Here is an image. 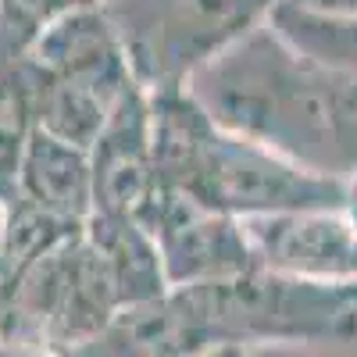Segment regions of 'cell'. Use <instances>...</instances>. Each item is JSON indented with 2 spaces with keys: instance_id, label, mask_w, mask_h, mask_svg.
Returning a JSON list of instances; mask_svg holds the SVG:
<instances>
[{
  "instance_id": "cell-1",
  "label": "cell",
  "mask_w": 357,
  "mask_h": 357,
  "mask_svg": "<svg viewBox=\"0 0 357 357\" xmlns=\"http://www.w3.org/2000/svg\"><path fill=\"white\" fill-rule=\"evenodd\" d=\"M211 122L240 139L347 178L357 172V75L325 68L261 22L186 86Z\"/></svg>"
},
{
  "instance_id": "cell-2",
  "label": "cell",
  "mask_w": 357,
  "mask_h": 357,
  "mask_svg": "<svg viewBox=\"0 0 357 357\" xmlns=\"http://www.w3.org/2000/svg\"><path fill=\"white\" fill-rule=\"evenodd\" d=\"M197 354L250 347H318L357 340V301L347 282H311L268 268L172 289Z\"/></svg>"
},
{
  "instance_id": "cell-3",
  "label": "cell",
  "mask_w": 357,
  "mask_h": 357,
  "mask_svg": "<svg viewBox=\"0 0 357 357\" xmlns=\"http://www.w3.org/2000/svg\"><path fill=\"white\" fill-rule=\"evenodd\" d=\"M279 0H104L129 72L143 93H175L250 29L268 22Z\"/></svg>"
},
{
  "instance_id": "cell-4",
  "label": "cell",
  "mask_w": 357,
  "mask_h": 357,
  "mask_svg": "<svg viewBox=\"0 0 357 357\" xmlns=\"http://www.w3.org/2000/svg\"><path fill=\"white\" fill-rule=\"evenodd\" d=\"M175 193H190L215 211L250 222L264 215L343 207L347 183L307 172L254 139H240L211 126Z\"/></svg>"
},
{
  "instance_id": "cell-5",
  "label": "cell",
  "mask_w": 357,
  "mask_h": 357,
  "mask_svg": "<svg viewBox=\"0 0 357 357\" xmlns=\"http://www.w3.org/2000/svg\"><path fill=\"white\" fill-rule=\"evenodd\" d=\"M143 225L158 243L168 289L225 282L257 268L243 222L190 193L161 190Z\"/></svg>"
},
{
  "instance_id": "cell-6",
  "label": "cell",
  "mask_w": 357,
  "mask_h": 357,
  "mask_svg": "<svg viewBox=\"0 0 357 357\" xmlns=\"http://www.w3.org/2000/svg\"><path fill=\"white\" fill-rule=\"evenodd\" d=\"M89 172H93V215L146 222L161 193L154 139H151V97L139 86L118 100L107 122L89 146Z\"/></svg>"
},
{
  "instance_id": "cell-7",
  "label": "cell",
  "mask_w": 357,
  "mask_h": 357,
  "mask_svg": "<svg viewBox=\"0 0 357 357\" xmlns=\"http://www.w3.org/2000/svg\"><path fill=\"white\" fill-rule=\"evenodd\" d=\"M261 268L311 282H357V232L343 207L243 222Z\"/></svg>"
},
{
  "instance_id": "cell-8",
  "label": "cell",
  "mask_w": 357,
  "mask_h": 357,
  "mask_svg": "<svg viewBox=\"0 0 357 357\" xmlns=\"http://www.w3.org/2000/svg\"><path fill=\"white\" fill-rule=\"evenodd\" d=\"M29 57L43 75L86 86L107 100H122L136 86L122 43H118L100 8L72 11L47 25L43 36L29 50Z\"/></svg>"
},
{
  "instance_id": "cell-9",
  "label": "cell",
  "mask_w": 357,
  "mask_h": 357,
  "mask_svg": "<svg viewBox=\"0 0 357 357\" xmlns=\"http://www.w3.org/2000/svg\"><path fill=\"white\" fill-rule=\"evenodd\" d=\"M29 204H36L40 211L86 225L93 218V172H89V151H79L72 143H61L47 132H33L29 139L18 178H15V193Z\"/></svg>"
},
{
  "instance_id": "cell-10",
  "label": "cell",
  "mask_w": 357,
  "mask_h": 357,
  "mask_svg": "<svg viewBox=\"0 0 357 357\" xmlns=\"http://www.w3.org/2000/svg\"><path fill=\"white\" fill-rule=\"evenodd\" d=\"M36 86L33 57L0 47V200L15 193L22 154L36 132Z\"/></svg>"
},
{
  "instance_id": "cell-11",
  "label": "cell",
  "mask_w": 357,
  "mask_h": 357,
  "mask_svg": "<svg viewBox=\"0 0 357 357\" xmlns=\"http://www.w3.org/2000/svg\"><path fill=\"white\" fill-rule=\"evenodd\" d=\"M275 33L301 50L311 61L325 68H340L357 75V15H336V11H314L279 0L268 15Z\"/></svg>"
},
{
  "instance_id": "cell-12",
  "label": "cell",
  "mask_w": 357,
  "mask_h": 357,
  "mask_svg": "<svg viewBox=\"0 0 357 357\" xmlns=\"http://www.w3.org/2000/svg\"><path fill=\"white\" fill-rule=\"evenodd\" d=\"M40 72V68H36ZM118 100H107L100 93L75 82H61V79H50L40 72V86H36V129L72 143L79 151H89L97 143L107 114Z\"/></svg>"
},
{
  "instance_id": "cell-13",
  "label": "cell",
  "mask_w": 357,
  "mask_h": 357,
  "mask_svg": "<svg viewBox=\"0 0 357 357\" xmlns=\"http://www.w3.org/2000/svg\"><path fill=\"white\" fill-rule=\"evenodd\" d=\"M79 229L82 225L54 218L22 197L0 200V254H4L11 275L18 268H25L29 261H36V257L50 254L54 247H61L65 240H72Z\"/></svg>"
},
{
  "instance_id": "cell-14",
  "label": "cell",
  "mask_w": 357,
  "mask_h": 357,
  "mask_svg": "<svg viewBox=\"0 0 357 357\" xmlns=\"http://www.w3.org/2000/svg\"><path fill=\"white\" fill-rule=\"evenodd\" d=\"M100 4L104 0H0V47L29 54L47 25H54L57 18L72 11L100 8Z\"/></svg>"
},
{
  "instance_id": "cell-15",
  "label": "cell",
  "mask_w": 357,
  "mask_h": 357,
  "mask_svg": "<svg viewBox=\"0 0 357 357\" xmlns=\"http://www.w3.org/2000/svg\"><path fill=\"white\" fill-rule=\"evenodd\" d=\"M301 8H314V11H336V15H357V0H289Z\"/></svg>"
},
{
  "instance_id": "cell-16",
  "label": "cell",
  "mask_w": 357,
  "mask_h": 357,
  "mask_svg": "<svg viewBox=\"0 0 357 357\" xmlns=\"http://www.w3.org/2000/svg\"><path fill=\"white\" fill-rule=\"evenodd\" d=\"M343 215H347L350 229L357 232V172L347 178V193H343Z\"/></svg>"
},
{
  "instance_id": "cell-17",
  "label": "cell",
  "mask_w": 357,
  "mask_h": 357,
  "mask_svg": "<svg viewBox=\"0 0 357 357\" xmlns=\"http://www.w3.org/2000/svg\"><path fill=\"white\" fill-rule=\"evenodd\" d=\"M0 357H47V354H36V350H25V347H15V343L0 340Z\"/></svg>"
},
{
  "instance_id": "cell-18",
  "label": "cell",
  "mask_w": 357,
  "mask_h": 357,
  "mask_svg": "<svg viewBox=\"0 0 357 357\" xmlns=\"http://www.w3.org/2000/svg\"><path fill=\"white\" fill-rule=\"evenodd\" d=\"M8 282H11V272H8L4 254H0V314H4V301H8Z\"/></svg>"
},
{
  "instance_id": "cell-19",
  "label": "cell",
  "mask_w": 357,
  "mask_h": 357,
  "mask_svg": "<svg viewBox=\"0 0 357 357\" xmlns=\"http://www.w3.org/2000/svg\"><path fill=\"white\" fill-rule=\"evenodd\" d=\"M193 357H247V350H232V347H225V350H207V354H193Z\"/></svg>"
}]
</instances>
